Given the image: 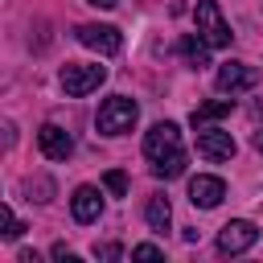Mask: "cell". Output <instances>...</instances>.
<instances>
[{
  "label": "cell",
  "instance_id": "obj_1",
  "mask_svg": "<svg viewBox=\"0 0 263 263\" xmlns=\"http://www.w3.org/2000/svg\"><path fill=\"white\" fill-rule=\"evenodd\" d=\"M144 156L152 164V177H160V181L181 177L185 173V148H181L177 123H168V119L164 123H152L148 136H144Z\"/></svg>",
  "mask_w": 263,
  "mask_h": 263
},
{
  "label": "cell",
  "instance_id": "obj_2",
  "mask_svg": "<svg viewBox=\"0 0 263 263\" xmlns=\"http://www.w3.org/2000/svg\"><path fill=\"white\" fill-rule=\"evenodd\" d=\"M136 115H140V107H136L127 95H111V99H103V107H99V115H95V127H99L103 136H123V132L136 127Z\"/></svg>",
  "mask_w": 263,
  "mask_h": 263
},
{
  "label": "cell",
  "instance_id": "obj_3",
  "mask_svg": "<svg viewBox=\"0 0 263 263\" xmlns=\"http://www.w3.org/2000/svg\"><path fill=\"white\" fill-rule=\"evenodd\" d=\"M58 78H62V90H66L70 99H82V95H90V90H99V86H103L107 66H90V62H66Z\"/></svg>",
  "mask_w": 263,
  "mask_h": 263
},
{
  "label": "cell",
  "instance_id": "obj_4",
  "mask_svg": "<svg viewBox=\"0 0 263 263\" xmlns=\"http://www.w3.org/2000/svg\"><path fill=\"white\" fill-rule=\"evenodd\" d=\"M193 21H197V33L214 45V49H222V45H230V25H226V16H222V8L214 4V0H197V8H193Z\"/></svg>",
  "mask_w": 263,
  "mask_h": 263
},
{
  "label": "cell",
  "instance_id": "obj_5",
  "mask_svg": "<svg viewBox=\"0 0 263 263\" xmlns=\"http://www.w3.org/2000/svg\"><path fill=\"white\" fill-rule=\"evenodd\" d=\"M259 242V226L247 222V218H230L222 230H218V255H242Z\"/></svg>",
  "mask_w": 263,
  "mask_h": 263
},
{
  "label": "cell",
  "instance_id": "obj_6",
  "mask_svg": "<svg viewBox=\"0 0 263 263\" xmlns=\"http://www.w3.org/2000/svg\"><path fill=\"white\" fill-rule=\"evenodd\" d=\"M74 33H78V41H82L86 49H95V53H103V58H111V53L123 49V33H119L115 25H78Z\"/></svg>",
  "mask_w": 263,
  "mask_h": 263
},
{
  "label": "cell",
  "instance_id": "obj_7",
  "mask_svg": "<svg viewBox=\"0 0 263 263\" xmlns=\"http://www.w3.org/2000/svg\"><path fill=\"white\" fill-rule=\"evenodd\" d=\"M214 82H218L222 95H238V90H251L259 82V70L247 66V62H222L218 74H214Z\"/></svg>",
  "mask_w": 263,
  "mask_h": 263
},
{
  "label": "cell",
  "instance_id": "obj_8",
  "mask_svg": "<svg viewBox=\"0 0 263 263\" xmlns=\"http://www.w3.org/2000/svg\"><path fill=\"white\" fill-rule=\"evenodd\" d=\"M37 148H41L49 160H66V156L74 152V136H70L66 127H58V123H41V127H37Z\"/></svg>",
  "mask_w": 263,
  "mask_h": 263
},
{
  "label": "cell",
  "instance_id": "obj_9",
  "mask_svg": "<svg viewBox=\"0 0 263 263\" xmlns=\"http://www.w3.org/2000/svg\"><path fill=\"white\" fill-rule=\"evenodd\" d=\"M197 152L205 160H230L234 156V136L226 127H201L197 132Z\"/></svg>",
  "mask_w": 263,
  "mask_h": 263
},
{
  "label": "cell",
  "instance_id": "obj_10",
  "mask_svg": "<svg viewBox=\"0 0 263 263\" xmlns=\"http://www.w3.org/2000/svg\"><path fill=\"white\" fill-rule=\"evenodd\" d=\"M222 197H226V181H222V177L201 173V177H193V181H189V201H193L197 210H214Z\"/></svg>",
  "mask_w": 263,
  "mask_h": 263
},
{
  "label": "cell",
  "instance_id": "obj_11",
  "mask_svg": "<svg viewBox=\"0 0 263 263\" xmlns=\"http://www.w3.org/2000/svg\"><path fill=\"white\" fill-rule=\"evenodd\" d=\"M70 214H74V222H95L103 214V193L95 185H78L70 197Z\"/></svg>",
  "mask_w": 263,
  "mask_h": 263
},
{
  "label": "cell",
  "instance_id": "obj_12",
  "mask_svg": "<svg viewBox=\"0 0 263 263\" xmlns=\"http://www.w3.org/2000/svg\"><path fill=\"white\" fill-rule=\"evenodd\" d=\"M210 41L201 37V33H185L181 41H177V53L185 58V66H193V70H201V66H210Z\"/></svg>",
  "mask_w": 263,
  "mask_h": 263
},
{
  "label": "cell",
  "instance_id": "obj_13",
  "mask_svg": "<svg viewBox=\"0 0 263 263\" xmlns=\"http://www.w3.org/2000/svg\"><path fill=\"white\" fill-rule=\"evenodd\" d=\"M234 111V99H210V103H201V107H193V115H189V123L201 132L205 123H214V119H222V115H230Z\"/></svg>",
  "mask_w": 263,
  "mask_h": 263
},
{
  "label": "cell",
  "instance_id": "obj_14",
  "mask_svg": "<svg viewBox=\"0 0 263 263\" xmlns=\"http://www.w3.org/2000/svg\"><path fill=\"white\" fill-rule=\"evenodd\" d=\"M144 218H148V226H152L156 234H164V230H168V222H173L168 197H164V193H152V197L144 201Z\"/></svg>",
  "mask_w": 263,
  "mask_h": 263
},
{
  "label": "cell",
  "instance_id": "obj_15",
  "mask_svg": "<svg viewBox=\"0 0 263 263\" xmlns=\"http://www.w3.org/2000/svg\"><path fill=\"white\" fill-rule=\"evenodd\" d=\"M0 222H4V230H0V234H4V238H8V242H16V238H21V234H25V230H29V226H25V222H16V218H12V210H8V205H4V210H0Z\"/></svg>",
  "mask_w": 263,
  "mask_h": 263
},
{
  "label": "cell",
  "instance_id": "obj_16",
  "mask_svg": "<svg viewBox=\"0 0 263 263\" xmlns=\"http://www.w3.org/2000/svg\"><path fill=\"white\" fill-rule=\"evenodd\" d=\"M103 185H107V193H115V197H123V193H127V177H123L119 168H111V173L103 177Z\"/></svg>",
  "mask_w": 263,
  "mask_h": 263
},
{
  "label": "cell",
  "instance_id": "obj_17",
  "mask_svg": "<svg viewBox=\"0 0 263 263\" xmlns=\"http://www.w3.org/2000/svg\"><path fill=\"white\" fill-rule=\"evenodd\" d=\"M132 259H164V251L156 242H140V247H132Z\"/></svg>",
  "mask_w": 263,
  "mask_h": 263
},
{
  "label": "cell",
  "instance_id": "obj_18",
  "mask_svg": "<svg viewBox=\"0 0 263 263\" xmlns=\"http://www.w3.org/2000/svg\"><path fill=\"white\" fill-rule=\"evenodd\" d=\"M119 255H123L119 242H103V247H95V259H119Z\"/></svg>",
  "mask_w": 263,
  "mask_h": 263
},
{
  "label": "cell",
  "instance_id": "obj_19",
  "mask_svg": "<svg viewBox=\"0 0 263 263\" xmlns=\"http://www.w3.org/2000/svg\"><path fill=\"white\" fill-rule=\"evenodd\" d=\"M25 189H37V193H41V201H49V193H53V185H49L45 177H37V181H25Z\"/></svg>",
  "mask_w": 263,
  "mask_h": 263
},
{
  "label": "cell",
  "instance_id": "obj_20",
  "mask_svg": "<svg viewBox=\"0 0 263 263\" xmlns=\"http://www.w3.org/2000/svg\"><path fill=\"white\" fill-rule=\"evenodd\" d=\"M49 255H53V259H62V263H78V255H74V251H66L62 242H58V247H53Z\"/></svg>",
  "mask_w": 263,
  "mask_h": 263
},
{
  "label": "cell",
  "instance_id": "obj_21",
  "mask_svg": "<svg viewBox=\"0 0 263 263\" xmlns=\"http://www.w3.org/2000/svg\"><path fill=\"white\" fill-rule=\"evenodd\" d=\"M86 4H95V8H115L119 0H86Z\"/></svg>",
  "mask_w": 263,
  "mask_h": 263
},
{
  "label": "cell",
  "instance_id": "obj_22",
  "mask_svg": "<svg viewBox=\"0 0 263 263\" xmlns=\"http://www.w3.org/2000/svg\"><path fill=\"white\" fill-rule=\"evenodd\" d=\"M255 148H259V152H263V127H259V132H255Z\"/></svg>",
  "mask_w": 263,
  "mask_h": 263
}]
</instances>
